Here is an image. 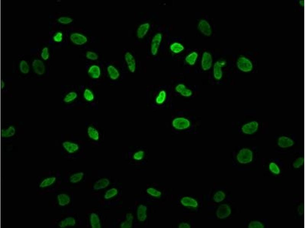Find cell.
Listing matches in <instances>:
<instances>
[{"mask_svg": "<svg viewBox=\"0 0 305 228\" xmlns=\"http://www.w3.org/2000/svg\"><path fill=\"white\" fill-rule=\"evenodd\" d=\"M253 152L248 149L243 148L239 152L237 155V159L242 164L250 163L253 160Z\"/></svg>", "mask_w": 305, "mask_h": 228, "instance_id": "6da1fadb", "label": "cell"}, {"mask_svg": "<svg viewBox=\"0 0 305 228\" xmlns=\"http://www.w3.org/2000/svg\"><path fill=\"white\" fill-rule=\"evenodd\" d=\"M231 213V210L228 205L222 204L218 208L216 214L218 217L221 219H224L228 217Z\"/></svg>", "mask_w": 305, "mask_h": 228, "instance_id": "7a4b0ae2", "label": "cell"}, {"mask_svg": "<svg viewBox=\"0 0 305 228\" xmlns=\"http://www.w3.org/2000/svg\"><path fill=\"white\" fill-rule=\"evenodd\" d=\"M258 127V122L253 121L244 125L242 128V131L245 134H252L257 131Z\"/></svg>", "mask_w": 305, "mask_h": 228, "instance_id": "3957f363", "label": "cell"}, {"mask_svg": "<svg viewBox=\"0 0 305 228\" xmlns=\"http://www.w3.org/2000/svg\"><path fill=\"white\" fill-rule=\"evenodd\" d=\"M32 66L35 73L37 74H44L45 71V67L42 61L39 59H35L32 63Z\"/></svg>", "mask_w": 305, "mask_h": 228, "instance_id": "277c9868", "label": "cell"}, {"mask_svg": "<svg viewBox=\"0 0 305 228\" xmlns=\"http://www.w3.org/2000/svg\"><path fill=\"white\" fill-rule=\"evenodd\" d=\"M213 59L211 54L207 52L204 53L202 57L201 65L204 70L209 69L212 64Z\"/></svg>", "mask_w": 305, "mask_h": 228, "instance_id": "5b68a950", "label": "cell"}, {"mask_svg": "<svg viewBox=\"0 0 305 228\" xmlns=\"http://www.w3.org/2000/svg\"><path fill=\"white\" fill-rule=\"evenodd\" d=\"M70 38L72 42L78 45L84 44L87 41L86 37L78 33H72L71 35Z\"/></svg>", "mask_w": 305, "mask_h": 228, "instance_id": "8992f818", "label": "cell"}, {"mask_svg": "<svg viewBox=\"0 0 305 228\" xmlns=\"http://www.w3.org/2000/svg\"><path fill=\"white\" fill-rule=\"evenodd\" d=\"M198 29L205 36H209L211 34V26L206 20H202L200 21L198 25Z\"/></svg>", "mask_w": 305, "mask_h": 228, "instance_id": "52a82bcc", "label": "cell"}, {"mask_svg": "<svg viewBox=\"0 0 305 228\" xmlns=\"http://www.w3.org/2000/svg\"><path fill=\"white\" fill-rule=\"evenodd\" d=\"M161 38V34L159 33L155 35L152 39L151 45V52L152 55H155L157 54Z\"/></svg>", "mask_w": 305, "mask_h": 228, "instance_id": "ba28073f", "label": "cell"}, {"mask_svg": "<svg viewBox=\"0 0 305 228\" xmlns=\"http://www.w3.org/2000/svg\"><path fill=\"white\" fill-rule=\"evenodd\" d=\"M62 146L66 151L69 153H75L79 149L78 144L69 141H66L63 143Z\"/></svg>", "mask_w": 305, "mask_h": 228, "instance_id": "9c48e42d", "label": "cell"}, {"mask_svg": "<svg viewBox=\"0 0 305 228\" xmlns=\"http://www.w3.org/2000/svg\"><path fill=\"white\" fill-rule=\"evenodd\" d=\"M278 145L282 148H286L292 147L293 145L294 142L292 139L286 136H282L279 138L278 143Z\"/></svg>", "mask_w": 305, "mask_h": 228, "instance_id": "30bf717a", "label": "cell"}, {"mask_svg": "<svg viewBox=\"0 0 305 228\" xmlns=\"http://www.w3.org/2000/svg\"><path fill=\"white\" fill-rule=\"evenodd\" d=\"M125 59L130 71L133 73L136 69V61L134 57L129 53H127L125 54Z\"/></svg>", "mask_w": 305, "mask_h": 228, "instance_id": "8fae6325", "label": "cell"}, {"mask_svg": "<svg viewBox=\"0 0 305 228\" xmlns=\"http://www.w3.org/2000/svg\"><path fill=\"white\" fill-rule=\"evenodd\" d=\"M110 184V181L107 178H102L96 181L93 188L94 190H99L106 188Z\"/></svg>", "mask_w": 305, "mask_h": 228, "instance_id": "7c38bea8", "label": "cell"}, {"mask_svg": "<svg viewBox=\"0 0 305 228\" xmlns=\"http://www.w3.org/2000/svg\"><path fill=\"white\" fill-rule=\"evenodd\" d=\"M147 208L144 205H141L138 207L137 211V219L140 221L143 222L147 218L146 211Z\"/></svg>", "mask_w": 305, "mask_h": 228, "instance_id": "4fadbf2b", "label": "cell"}, {"mask_svg": "<svg viewBox=\"0 0 305 228\" xmlns=\"http://www.w3.org/2000/svg\"><path fill=\"white\" fill-rule=\"evenodd\" d=\"M225 62L223 61H219L216 62L214 66V75L215 78L217 79H220L222 76V72L221 67L223 65H224Z\"/></svg>", "mask_w": 305, "mask_h": 228, "instance_id": "5bb4252c", "label": "cell"}, {"mask_svg": "<svg viewBox=\"0 0 305 228\" xmlns=\"http://www.w3.org/2000/svg\"><path fill=\"white\" fill-rule=\"evenodd\" d=\"M181 203L184 206H191L196 208L198 206V204L196 200L189 197H184L181 200Z\"/></svg>", "mask_w": 305, "mask_h": 228, "instance_id": "9a60e30c", "label": "cell"}, {"mask_svg": "<svg viewBox=\"0 0 305 228\" xmlns=\"http://www.w3.org/2000/svg\"><path fill=\"white\" fill-rule=\"evenodd\" d=\"M59 205L64 206L68 205L70 202V198L68 195L65 194H60L57 196Z\"/></svg>", "mask_w": 305, "mask_h": 228, "instance_id": "2e32d148", "label": "cell"}, {"mask_svg": "<svg viewBox=\"0 0 305 228\" xmlns=\"http://www.w3.org/2000/svg\"><path fill=\"white\" fill-rule=\"evenodd\" d=\"M150 28V25L146 23L142 24L139 27L137 31V35L139 38H142L145 36Z\"/></svg>", "mask_w": 305, "mask_h": 228, "instance_id": "e0dca14e", "label": "cell"}, {"mask_svg": "<svg viewBox=\"0 0 305 228\" xmlns=\"http://www.w3.org/2000/svg\"><path fill=\"white\" fill-rule=\"evenodd\" d=\"M15 128L14 126H10L9 128L2 130L1 136L2 137L9 138L15 135Z\"/></svg>", "mask_w": 305, "mask_h": 228, "instance_id": "ac0fdd59", "label": "cell"}, {"mask_svg": "<svg viewBox=\"0 0 305 228\" xmlns=\"http://www.w3.org/2000/svg\"><path fill=\"white\" fill-rule=\"evenodd\" d=\"M76 224V220L74 218L72 217L66 218L60 222L59 226L60 228H63L68 226H74Z\"/></svg>", "mask_w": 305, "mask_h": 228, "instance_id": "d6986e66", "label": "cell"}, {"mask_svg": "<svg viewBox=\"0 0 305 228\" xmlns=\"http://www.w3.org/2000/svg\"><path fill=\"white\" fill-rule=\"evenodd\" d=\"M91 224L93 228H100L101 225L98 216L96 213H92L90 218Z\"/></svg>", "mask_w": 305, "mask_h": 228, "instance_id": "ffe728a7", "label": "cell"}, {"mask_svg": "<svg viewBox=\"0 0 305 228\" xmlns=\"http://www.w3.org/2000/svg\"><path fill=\"white\" fill-rule=\"evenodd\" d=\"M88 73L93 78H99L100 75V69L97 65H93L88 70Z\"/></svg>", "mask_w": 305, "mask_h": 228, "instance_id": "44dd1931", "label": "cell"}, {"mask_svg": "<svg viewBox=\"0 0 305 228\" xmlns=\"http://www.w3.org/2000/svg\"><path fill=\"white\" fill-rule=\"evenodd\" d=\"M88 136L92 139L97 141L99 138V134L97 130L92 127H89L87 129Z\"/></svg>", "mask_w": 305, "mask_h": 228, "instance_id": "7402d4cb", "label": "cell"}, {"mask_svg": "<svg viewBox=\"0 0 305 228\" xmlns=\"http://www.w3.org/2000/svg\"><path fill=\"white\" fill-rule=\"evenodd\" d=\"M107 70L110 78L112 80H116L119 77L120 74L118 70L113 66H109L107 69Z\"/></svg>", "mask_w": 305, "mask_h": 228, "instance_id": "603a6c76", "label": "cell"}, {"mask_svg": "<svg viewBox=\"0 0 305 228\" xmlns=\"http://www.w3.org/2000/svg\"><path fill=\"white\" fill-rule=\"evenodd\" d=\"M133 217L131 214H128L126 215V221L121 223V227L122 228H129L132 227V223Z\"/></svg>", "mask_w": 305, "mask_h": 228, "instance_id": "cb8c5ba5", "label": "cell"}, {"mask_svg": "<svg viewBox=\"0 0 305 228\" xmlns=\"http://www.w3.org/2000/svg\"><path fill=\"white\" fill-rule=\"evenodd\" d=\"M56 180V178L55 177H49L46 178L41 183L39 187L44 188L48 187L53 184Z\"/></svg>", "mask_w": 305, "mask_h": 228, "instance_id": "d4e9b609", "label": "cell"}, {"mask_svg": "<svg viewBox=\"0 0 305 228\" xmlns=\"http://www.w3.org/2000/svg\"><path fill=\"white\" fill-rule=\"evenodd\" d=\"M84 175V173L82 172L75 173L70 176V182L74 184L79 182L82 179Z\"/></svg>", "mask_w": 305, "mask_h": 228, "instance_id": "484cf974", "label": "cell"}, {"mask_svg": "<svg viewBox=\"0 0 305 228\" xmlns=\"http://www.w3.org/2000/svg\"><path fill=\"white\" fill-rule=\"evenodd\" d=\"M78 95L75 92H71L67 94L64 97L63 101L64 102L68 103L74 100L77 98Z\"/></svg>", "mask_w": 305, "mask_h": 228, "instance_id": "4316f807", "label": "cell"}, {"mask_svg": "<svg viewBox=\"0 0 305 228\" xmlns=\"http://www.w3.org/2000/svg\"><path fill=\"white\" fill-rule=\"evenodd\" d=\"M198 56V54L197 53L193 52L186 57V61L190 65H193L197 60Z\"/></svg>", "mask_w": 305, "mask_h": 228, "instance_id": "83f0119b", "label": "cell"}, {"mask_svg": "<svg viewBox=\"0 0 305 228\" xmlns=\"http://www.w3.org/2000/svg\"><path fill=\"white\" fill-rule=\"evenodd\" d=\"M20 71L24 74H27L29 72V65H28V63L25 60H23L20 62Z\"/></svg>", "mask_w": 305, "mask_h": 228, "instance_id": "f1b7e54d", "label": "cell"}, {"mask_svg": "<svg viewBox=\"0 0 305 228\" xmlns=\"http://www.w3.org/2000/svg\"><path fill=\"white\" fill-rule=\"evenodd\" d=\"M170 49L173 52L177 53L184 50V47L181 43H175L171 45Z\"/></svg>", "mask_w": 305, "mask_h": 228, "instance_id": "f546056e", "label": "cell"}, {"mask_svg": "<svg viewBox=\"0 0 305 228\" xmlns=\"http://www.w3.org/2000/svg\"><path fill=\"white\" fill-rule=\"evenodd\" d=\"M225 197V194L224 192L222 191H219L215 194L213 199L215 202L219 203V202L222 201L224 199Z\"/></svg>", "mask_w": 305, "mask_h": 228, "instance_id": "4dcf8cb0", "label": "cell"}, {"mask_svg": "<svg viewBox=\"0 0 305 228\" xmlns=\"http://www.w3.org/2000/svg\"><path fill=\"white\" fill-rule=\"evenodd\" d=\"M117 194H118L117 189L115 188H112L109 189L106 192L105 195H104V197L106 199H108L115 196Z\"/></svg>", "mask_w": 305, "mask_h": 228, "instance_id": "1f68e13d", "label": "cell"}, {"mask_svg": "<svg viewBox=\"0 0 305 228\" xmlns=\"http://www.w3.org/2000/svg\"><path fill=\"white\" fill-rule=\"evenodd\" d=\"M84 96L85 99L88 101H92L94 99V94L91 92V91L89 89L85 90L84 93Z\"/></svg>", "mask_w": 305, "mask_h": 228, "instance_id": "d6a6232c", "label": "cell"}, {"mask_svg": "<svg viewBox=\"0 0 305 228\" xmlns=\"http://www.w3.org/2000/svg\"><path fill=\"white\" fill-rule=\"evenodd\" d=\"M269 169L272 173L278 175L280 173V168L275 163H271L269 164Z\"/></svg>", "mask_w": 305, "mask_h": 228, "instance_id": "836d02e7", "label": "cell"}, {"mask_svg": "<svg viewBox=\"0 0 305 228\" xmlns=\"http://www.w3.org/2000/svg\"><path fill=\"white\" fill-rule=\"evenodd\" d=\"M249 228H264V226L262 223L258 221L251 222L249 224Z\"/></svg>", "mask_w": 305, "mask_h": 228, "instance_id": "e575fe53", "label": "cell"}, {"mask_svg": "<svg viewBox=\"0 0 305 228\" xmlns=\"http://www.w3.org/2000/svg\"><path fill=\"white\" fill-rule=\"evenodd\" d=\"M147 191L148 193L152 196L158 197L161 195V192L152 188H149Z\"/></svg>", "mask_w": 305, "mask_h": 228, "instance_id": "d590c367", "label": "cell"}, {"mask_svg": "<svg viewBox=\"0 0 305 228\" xmlns=\"http://www.w3.org/2000/svg\"><path fill=\"white\" fill-rule=\"evenodd\" d=\"M304 163L303 157H299L293 163V166L295 168H299Z\"/></svg>", "mask_w": 305, "mask_h": 228, "instance_id": "8d00e7d4", "label": "cell"}, {"mask_svg": "<svg viewBox=\"0 0 305 228\" xmlns=\"http://www.w3.org/2000/svg\"><path fill=\"white\" fill-rule=\"evenodd\" d=\"M58 21L61 23L68 24L73 22V20L70 18L62 17L59 18L58 19Z\"/></svg>", "mask_w": 305, "mask_h": 228, "instance_id": "74e56055", "label": "cell"}, {"mask_svg": "<svg viewBox=\"0 0 305 228\" xmlns=\"http://www.w3.org/2000/svg\"><path fill=\"white\" fill-rule=\"evenodd\" d=\"M41 57L44 60H47L49 57V53L48 48L45 47L43 49L41 54Z\"/></svg>", "mask_w": 305, "mask_h": 228, "instance_id": "f35d334b", "label": "cell"}, {"mask_svg": "<svg viewBox=\"0 0 305 228\" xmlns=\"http://www.w3.org/2000/svg\"><path fill=\"white\" fill-rule=\"evenodd\" d=\"M86 57H87L88 59L92 60H97L98 58V56L95 53L91 52V51H88V52L87 53Z\"/></svg>", "mask_w": 305, "mask_h": 228, "instance_id": "ab89813d", "label": "cell"}, {"mask_svg": "<svg viewBox=\"0 0 305 228\" xmlns=\"http://www.w3.org/2000/svg\"><path fill=\"white\" fill-rule=\"evenodd\" d=\"M144 155V152L143 151H139L134 154V159L137 160L142 159Z\"/></svg>", "mask_w": 305, "mask_h": 228, "instance_id": "60d3db41", "label": "cell"}, {"mask_svg": "<svg viewBox=\"0 0 305 228\" xmlns=\"http://www.w3.org/2000/svg\"><path fill=\"white\" fill-rule=\"evenodd\" d=\"M63 38V34L62 33L58 32L54 37V40L56 42H60L62 41Z\"/></svg>", "mask_w": 305, "mask_h": 228, "instance_id": "b9f144b4", "label": "cell"}, {"mask_svg": "<svg viewBox=\"0 0 305 228\" xmlns=\"http://www.w3.org/2000/svg\"><path fill=\"white\" fill-rule=\"evenodd\" d=\"M179 228H190V226L187 224V223H182L180 225Z\"/></svg>", "mask_w": 305, "mask_h": 228, "instance_id": "7bdbcfd3", "label": "cell"}, {"mask_svg": "<svg viewBox=\"0 0 305 228\" xmlns=\"http://www.w3.org/2000/svg\"><path fill=\"white\" fill-rule=\"evenodd\" d=\"M298 211L299 214H303V211H304V208H303V206L301 205V206L298 207Z\"/></svg>", "mask_w": 305, "mask_h": 228, "instance_id": "ee69618b", "label": "cell"}, {"mask_svg": "<svg viewBox=\"0 0 305 228\" xmlns=\"http://www.w3.org/2000/svg\"><path fill=\"white\" fill-rule=\"evenodd\" d=\"M5 86V83L4 81H1V88H3Z\"/></svg>", "mask_w": 305, "mask_h": 228, "instance_id": "f6af8a7d", "label": "cell"}]
</instances>
